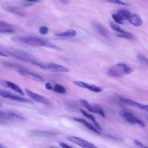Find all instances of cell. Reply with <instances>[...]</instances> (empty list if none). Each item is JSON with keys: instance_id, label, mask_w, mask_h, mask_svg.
Listing matches in <instances>:
<instances>
[{"instance_id": "obj_5", "label": "cell", "mask_w": 148, "mask_h": 148, "mask_svg": "<svg viewBox=\"0 0 148 148\" xmlns=\"http://www.w3.org/2000/svg\"><path fill=\"white\" fill-rule=\"evenodd\" d=\"M39 67L45 70L56 72H67L69 70L64 66L53 63H41Z\"/></svg>"}, {"instance_id": "obj_8", "label": "cell", "mask_w": 148, "mask_h": 148, "mask_svg": "<svg viewBox=\"0 0 148 148\" xmlns=\"http://www.w3.org/2000/svg\"><path fill=\"white\" fill-rule=\"evenodd\" d=\"M25 91L29 97L33 100L49 106H51V102L45 97L34 92L27 89H25Z\"/></svg>"}, {"instance_id": "obj_24", "label": "cell", "mask_w": 148, "mask_h": 148, "mask_svg": "<svg viewBox=\"0 0 148 148\" xmlns=\"http://www.w3.org/2000/svg\"><path fill=\"white\" fill-rule=\"evenodd\" d=\"M52 90L55 92L59 94H64L66 91V90L64 87L59 84H56Z\"/></svg>"}, {"instance_id": "obj_30", "label": "cell", "mask_w": 148, "mask_h": 148, "mask_svg": "<svg viewBox=\"0 0 148 148\" xmlns=\"http://www.w3.org/2000/svg\"><path fill=\"white\" fill-rule=\"evenodd\" d=\"M112 16L114 20L116 23L120 24H123V21L120 18L117 14H113Z\"/></svg>"}, {"instance_id": "obj_32", "label": "cell", "mask_w": 148, "mask_h": 148, "mask_svg": "<svg viewBox=\"0 0 148 148\" xmlns=\"http://www.w3.org/2000/svg\"><path fill=\"white\" fill-rule=\"evenodd\" d=\"M134 143L136 146L141 148H148V147L144 145L137 140H134Z\"/></svg>"}, {"instance_id": "obj_14", "label": "cell", "mask_w": 148, "mask_h": 148, "mask_svg": "<svg viewBox=\"0 0 148 148\" xmlns=\"http://www.w3.org/2000/svg\"><path fill=\"white\" fill-rule=\"evenodd\" d=\"M119 100L120 102L124 104L132 106L140 109H141L143 105L130 99L124 97L120 98Z\"/></svg>"}, {"instance_id": "obj_10", "label": "cell", "mask_w": 148, "mask_h": 148, "mask_svg": "<svg viewBox=\"0 0 148 148\" xmlns=\"http://www.w3.org/2000/svg\"><path fill=\"white\" fill-rule=\"evenodd\" d=\"M30 132L36 136L46 137H53L57 135V133L53 131L37 129L32 130L30 131Z\"/></svg>"}, {"instance_id": "obj_6", "label": "cell", "mask_w": 148, "mask_h": 148, "mask_svg": "<svg viewBox=\"0 0 148 148\" xmlns=\"http://www.w3.org/2000/svg\"><path fill=\"white\" fill-rule=\"evenodd\" d=\"M66 138L69 141L83 148H98L92 143L78 137L70 136H66Z\"/></svg>"}, {"instance_id": "obj_22", "label": "cell", "mask_w": 148, "mask_h": 148, "mask_svg": "<svg viewBox=\"0 0 148 148\" xmlns=\"http://www.w3.org/2000/svg\"><path fill=\"white\" fill-rule=\"evenodd\" d=\"M93 110V113L98 114L103 117H105L103 110L101 106L97 103L91 104Z\"/></svg>"}, {"instance_id": "obj_2", "label": "cell", "mask_w": 148, "mask_h": 148, "mask_svg": "<svg viewBox=\"0 0 148 148\" xmlns=\"http://www.w3.org/2000/svg\"><path fill=\"white\" fill-rule=\"evenodd\" d=\"M1 50L2 51H0L6 55L18 59L30 62L33 61L32 60L33 57L32 54L20 49L10 47H0V51Z\"/></svg>"}, {"instance_id": "obj_36", "label": "cell", "mask_w": 148, "mask_h": 148, "mask_svg": "<svg viewBox=\"0 0 148 148\" xmlns=\"http://www.w3.org/2000/svg\"><path fill=\"white\" fill-rule=\"evenodd\" d=\"M0 54L1 56L4 57H7L8 56L1 51H0Z\"/></svg>"}, {"instance_id": "obj_25", "label": "cell", "mask_w": 148, "mask_h": 148, "mask_svg": "<svg viewBox=\"0 0 148 148\" xmlns=\"http://www.w3.org/2000/svg\"><path fill=\"white\" fill-rule=\"evenodd\" d=\"M79 101L81 104L89 112L93 113V110L91 104H90L88 101L84 99H80Z\"/></svg>"}, {"instance_id": "obj_19", "label": "cell", "mask_w": 148, "mask_h": 148, "mask_svg": "<svg viewBox=\"0 0 148 148\" xmlns=\"http://www.w3.org/2000/svg\"><path fill=\"white\" fill-rule=\"evenodd\" d=\"M80 111L84 116L92 121L94 123L95 126L98 129L100 130H102V128L97 122L95 118L93 115L88 113L85 110L82 109H80Z\"/></svg>"}, {"instance_id": "obj_23", "label": "cell", "mask_w": 148, "mask_h": 148, "mask_svg": "<svg viewBox=\"0 0 148 148\" xmlns=\"http://www.w3.org/2000/svg\"><path fill=\"white\" fill-rule=\"evenodd\" d=\"M108 22L110 27L113 30L120 32L123 34H129L131 33L123 30L119 27L114 24L110 20H108Z\"/></svg>"}, {"instance_id": "obj_13", "label": "cell", "mask_w": 148, "mask_h": 148, "mask_svg": "<svg viewBox=\"0 0 148 148\" xmlns=\"http://www.w3.org/2000/svg\"><path fill=\"white\" fill-rule=\"evenodd\" d=\"M3 84L7 87L17 92L22 96H24V94L21 89L14 83L9 81H4Z\"/></svg>"}, {"instance_id": "obj_26", "label": "cell", "mask_w": 148, "mask_h": 148, "mask_svg": "<svg viewBox=\"0 0 148 148\" xmlns=\"http://www.w3.org/2000/svg\"><path fill=\"white\" fill-rule=\"evenodd\" d=\"M0 30H6L14 29L13 26L9 23H7L3 21H0Z\"/></svg>"}, {"instance_id": "obj_29", "label": "cell", "mask_w": 148, "mask_h": 148, "mask_svg": "<svg viewBox=\"0 0 148 148\" xmlns=\"http://www.w3.org/2000/svg\"><path fill=\"white\" fill-rule=\"evenodd\" d=\"M108 1L112 3H115L125 6H128L130 5V4L129 3L122 1L120 0H109Z\"/></svg>"}, {"instance_id": "obj_15", "label": "cell", "mask_w": 148, "mask_h": 148, "mask_svg": "<svg viewBox=\"0 0 148 148\" xmlns=\"http://www.w3.org/2000/svg\"><path fill=\"white\" fill-rule=\"evenodd\" d=\"M4 9L7 11L18 16H24L25 15L24 10L19 7L9 6L5 7Z\"/></svg>"}, {"instance_id": "obj_12", "label": "cell", "mask_w": 148, "mask_h": 148, "mask_svg": "<svg viewBox=\"0 0 148 148\" xmlns=\"http://www.w3.org/2000/svg\"><path fill=\"white\" fill-rule=\"evenodd\" d=\"M92 25L94 29L99 33L107 38H110L108 32L102 24L97 22H93Z\"/></svg>"}, {"instance_id": "obj_37", "label": "cell", "mask_w": 148, "mask_h": 148, "mask_svg": "<svg viewBox=\"0 0 148 148\" xmlns=\"http://www.w3.org/2000/svg\"><path fill=\"white\" fill-rule=\"evenodd\" d=\"M145 117L146 119L148 121V114H145Z\"/></svg>"}, {"instance_id": "obj_1", "label": "cell", "mask_w": 148, "mask_h": 148, "mask_svg": "<svg viewBox=\"0 0 148 148\" xmlns=\"http://www.w3.org/2000/svg\"><path fill=\"white\" fill-rule=\"evenodd\" d=\"M13 41L34 46L44 47L58 50H60L58 46L39 38L33 36H14L11 37Z\"/></svg>"}, {"instance_id": "obj_39", "label": "cell", "mask_w": 148, "mask_h": 148, "mask_svg": "<svg viewBox=\"0 0 148 148\" xmlns=\"http://www.w3.org/2000/svg\"><path fill=\"white\" fill-rule=\"evenodd\" d=\"M50 148H56V147H51Z\"/></svg>"}, {"instance_id": "obj_27", "label": "cell", "mask_w": 148, "mask_h": 148, "mask_svg": "<svg viewBox=\"0 0 148 148\" xmlns=\"http://www.w3.org/2000/svg\"><path fill=\"white\" fill-rule=\"evenodd\" d=\"M138 58L141 63L146 66H148V59L143 55L138 53L137 55Z\"/></svg>"}, {"instance_id": "obj_18", "label": "cell", "mask_w": 148, "mask_h": 148, "mask_svg": "<svg viewBox=\"0 0 148 148\" xmlns=\"http://www.w3.org/2000/svg\"><path fill=\"white\" fill-rule=\"evenodd\" d=\"M117 14L122 21L128 19L131 15L128 10L123 9L119 10Z\"/></svg>"}, {"instance_id": "obj_3", "label": "cell", "mask_w": 148, "mask_h": 148, "mask_svg": "<svg viewBox=\"0 0 148 148\" xmlns=\"http://www.w3.org/2000/svg\"><path fill=\"white\" fill-rule=\"evenodd\" d=\"M133 69L126 64L118 63L110 67L108 71L107 75L111 77H121L125 75L129 74Z\"/></svg>"}, {"instance_id": "obj_16", "label": "cell", "mask_w": 148, "mask_h": 148, "mask_svg": "<svg viewBox=\"0 0 148 148\" xmlns=\"http://www.w3.org/2000/svg\"><path fill=\"white\" fill-rule=\"evenodd\" d=\"M73 120L75 121L83 124L85 126L93 132L98 134H100V132L91 124L85 120L80 118H74Z\"/></svg>"}, {"instance_id": "obj_21", "label": "cell", "mask_w": 148, "mask_h": 148, "mask_svg": "<svg viewBox=\"0 0 148 148\" xmlns=\"http://www.w3.org/2000/svg\"><path fill=\"white\" fill-rule=\"evenodd\" d=\"M76 34V32L75 30L71 29L61 33H56L55 35L58 36L67 37L75 36Z\"/></svg>"}, {"instance_id": "obj_38", "label": "cell", "mask_w": 148, "mask_h": 148, "mask_svg": "<svg viewBox=\"0 0 148 148\" xmlns=\"http://www.w3.org/2000/svg\"><path fill=\"white\" fill-rule=\"evenodd\" d=\"M0 148H6L3 145H1V144H0Z\"/></svg>"}, {"instance_id": "obj_20", "label": "cell", "mask_w": 148, "mask_h": 148, "mask_svg": "<svg viewBox=\"0 0 148 148\" xmlns=\"http://www.w3.org/2000/svg\"><path fill=\"white\" fill-rule=\"evenodd\" d=\"M18 71L21 74L30 75L41 81H43L44 80V79L42 76L37 74L29 71L23 69H20L18 70Z\"/></svg>"}, {"instance_id": "obj_34", "label": "cell", "mask_w": 148, "mask_h": 148, "mask_svg": "<svg viewBox=\"0 0 148 148\" xmlns=\"http://www.w3.org/2000/svg\"><path fill=\"white\" fill-rule=\"evenodd\" d=\"M45 87L46 89L48 90H52L53 86L49 83H47L45 85Z\"/></svg>"}, {"instance_id": "obj_4", "label": "cell", "mask_w": 148, "mask_h": 148, "mask_svg": "<svg viewBox=\"0 0 148 148\" xmlns=\"http://www.w3.org/2000/svg\"><path fill=\"white\" fill-rule=\"evenodd\" d=\"M0 95L4 98L18 102L31 103H32L29 100L21 97H20L8 91L1 89L0 90Z\"/></svg>"}, {"instance_id": "obj_11", "label": "cell", "mask_w": 148, "mask_h": 148, "mask_svg": "<svg viewBox=\"0 0 148 148\" xmlns=\"http://www.w3.org/2000/svg\"><path fill=\"white\" fill-rule=\"evenodd\" d=\"M0 116L2 119L8 120L18 119L24 120L25 119L23 117L16 114L1 111H0Z\"/></svg>"}, {"instance_id": "obj_7", "label": "cell", "mask_w": 148, "mask_h": 148, "mask_svg": "<svg viewBox=\"0 0 148 148\" xmlns=\"http://www.w3.org/2000/svg\"><path fill=\"white\" fill-rule=\"evenodd\" d=\"M119 114L128 123L133 124H137L143 127L145 126L144 123L142 121L134 116L131 113L122 110L120 111Z\"/></svg>"}, {"instance_id": "obj_17", "label": "cell", "mask_w": 148, "mask_h": 148, "mask_svg": "<svg viewBox=\"0 0 148 148\" xmlns=\"http://www.w3.org/2000/svg\"><path fill=\"white\" fill-rule=\"evenodd\" d=\"M128 20L131 24L136 26H139L143 23L141 18L136 14H131Z\"/></svg>"}, {"instance_id": "obj_35", "label": "cell", "mask_w": 148, "mask_h": 148, "mask_svg": "<svg viewBox=\"0 0 148 148\" xmlns=\"http://www.w3.org/2000/svg\"><path fill=\"white\" fill-rule=\"evenodd\" d=\"M141 109L148 112V105H143Z\"/></svg>"}, {"instance_id": "obj_9", "label": "cell", "mask_w": 148, "mask_h": 148, "mask_svg": "<svg viewBox=\"0 0 148 148\" xmlns=\"http://www.w3.org/2000/svg\"><path fill=\"white\" fill-rule=\"evenodd\" d=\"M73 82L75 84L78 86L87 89L93 92L98 93L101 92L103 91L102 88H101L94 84L79 81H74Z\"/></svg>"}, {"instance_id": "obj_31", "label": "cell", "mask_w": 148, "mask_h": 148, "mask_svg": "<svg viewBox=\"0 0 148 148\" xmlns=\"http://www.w3.org/2000/svg\"><path fill=\"white\" fill-rule=\"evenodd\" d=\"M117 36L120 37L130 39H132L134 38L133 36L131 33L129 34H118Z\"/></svg>"}, {"instance_id": "obj_33", "label": "cell", "mask_w": 148, "mask_h": 148, "mask_svg": "<svg viewBox=\"0 0 148 148\" xmlns=\"http://www.w3.org/2000/svg\"><path fill=\"white\" fill-rule=\"evenodd\" d=\"M59 144L62 148H73L71 146L63 142H60L59 143Z\"/></svg>"}, {"instance_id": "obj_28", "label": "cell", "mask_w": 148, "mask_h": 148, "mask_svg": "<svg viewBox=\"0 0 148 148\" xmlns=\"http://www.w3.org/2000/svg\"><path fill=\"white\" fill-rule=\"evenodd\" d=\"M49 31L48 28L45 26H41L39 28V32L42 35H45Z\"/></svg>"}]
</instances>
